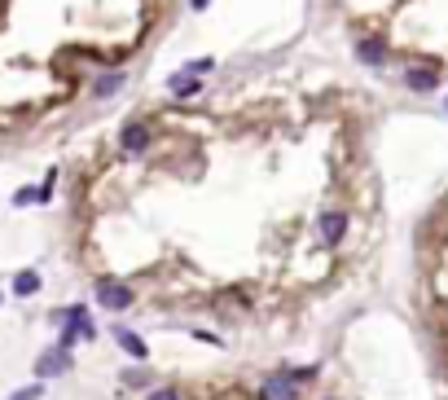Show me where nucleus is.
<instances>
[{"label":"nucleus","mask_w":448,"mask_h":400,"mask_svg":"<svg viewBox=\"0 0 448 400\" xmlns=\"http://www.w3.org/2000/svg\"><path fill=\"white\" fill-rule=\"evenodd\" d=\"M93 295H97V304L110 308V312H127L132 304H137V290H132L127 282H119V278H101Z\"/></svg>","instance_id":"f257e3e1"},{"label":"nucleus","mask_w":448,"mask_h":400,"mask_svg":"<svg viewBox=\"0 0 448 400\" xmlns=\"http://www.w3.org/2000/svg\"><path fill=\"white\" fill-rule=\"evenodd\" d=\"M348 229H352L348 211H321V216H316V242H321V246H338L343 238H348Z\"/></svg>","instance_id":"f03ea898"},{"label":"nucleus","mask_w":448,"mask_h":400,"mask_svg":"<svg viewBox=\"0 0 448 400\" xmlns=\"http://www.w3.org/2000/svg\"><path fill=\"white\" fill-rule=\"evenodd\" d=\"M150 141H154V132H150V123H141V119H132V123H123V132H119V149L123 154H145L150 149Z\"/></svg>","instance_id":"7ed1b4c3"},{"label":"nucleus","mask_w":448,"mask_h":400,"mask_svg":"<svg viewBox=\"0 0 448 400\" xmlns=\"http://www.w3.org/2000/svg\"><path fill=\"white\" fill-rule=\"evenodd\" d=\"M66 369H71V352L66 347H48V352L36 361V379H58Z\"/></svg>","instance_id":"20e7f679"},{"label":"nucleus","mask_w":448,"mask_h":400,"mask_svg":"<svg viewBox=\"0 0 448 400\" xmlns=\"http://www.w3.org/2000/svg\"><path fill=\"white\" fill-rule=\"evenodd\" d=\"M259 400H299V383H290L286 374H269L259 387Z\"/></svg>","instance_id":"39448f33"},{"label":"nucleus","mask_w":448,"mask_h":400,"mask_svg":"<svg viewBox=\"0 0 448 400\" xmlns=\"http://www.w3.org/2000/svg\"><path fill=\"white\" fill-rule=\"evenodd\" d=\"M405 88H413V93H435V88H439V70H431V66H409V70H405Z\"/></svg>","instance_id":"423d86ee"},{"label":"nucleus","mask_w":448,"mask_h":400,"mask_svg":"<svg viewBox=\"0 0 448 400\" xmlns=\"http://www.w3.org/2000/svg\"><path fill=\"white\" fill-rule=\"evenodd\" d=\"M167 88H172V97L189 102V97L202 93V80H198V75H189V70H180V75H172V80H167Z\"/></svg>","instance_id":"0eeeda50"},{"label":"nucleus","mask_w":448,"mask_h":400,"mask_svg":"<svg viewBox=\"0 0 448 400\" xmlns=\"http://www.w3.org/2000/svg\"><path fill=\"white\" fill-rule=\"evenodd\" d=\"M356 58H360L365 66H382V62H387V44L369 36V40H360V44H356Z\"/></svg>","instance_id":"6e6552de"},{"label":"nucleus","mask_w":448,"mask_h":400,"mask_svg":"<svg viewBox=\"0 0 448 400\" xmlns=\"http://www.w3.org/2000/svg\"><path fill=\"white\" fill-rule=\"evenodd\" d=\"M66 321H71V330H75L79 339H97V326H93V317H88L84 304H75V308L66 312Z\"/></svg>","instance_id":"1a4fd4ad"},{"label":"nucleus","mask_w":448,"mask_h":400,"mask_svg":"<svg viewBox=\"0 0 448 400\" xmlns=\"http://www.w3.org/2000/svg\"><path fill=\"white\" fill-rule=\"evenodd\" d=\"M115 339H119V347H123V352H127L132 361H145V357H150V347H145V339H141V335H132V330H123V326H119V330H115Z\"/></svg>","instance_id":"9d476101"},{"label":"nucleus","mask_w":448,"mask_h":400,"mask_svg":"<svg viewBox=\"0 0 448 400\" xmlns=\"http://www.w3.org/2000/svg\"><path fill=\"white\" fill-rule=\"evenodd\" d=\"M36 290H40V273H36V268H18V273H14V295H18V299H31Z\"/></svg>","instance_id":"9b49d317"},{"label":"nucleus","mask_w":448,"mask_h":400,"mask_svg":"<svg viewBox=\"0 0 448 400\" xmlns=\"http://www.w3.org/2000/svg\"><path fill=\"white\" fill-rule=\"evenodd\" d=\"M119 88H123V75H119V70H110V75H101V80L93 84V93H97V97H115Z\"/></svg>","instance_id":"f8f14e48"},{"label":"nucleus","mask_w":448,"mask_h":400,"mask_svg":"<svg viewBox=\"0 0 448 400\" xmlns=\"http://www.w3.org/2000/svg\"><path fill=\"white\" fill-rule=\"evenodd\" d=\"M31 203H40V189L36 185H26V189L14 194V207H31Z\"/></svg>","instance_id":"ddd939ff"},{"label":"nucleus","mask_w":448,"mask_h":400,"mask_svg":"<svg viewBox=\"0 0 448 400\" xmlns=\"http://www.w3.org/2000/svg\"><path fill=\"white\" fill-rule=\"evenodd\" d=\"M40 396H44V387H40V379H36L31 387H22V391H14L9 400H40Z\"/></svg>","instance_id":"4468645a"},{"label":"nucleus","mask_w":448,"mask_h":400,"mask_svg":"<svg viewBox=\"0 0 448 400\" xmlns=\"http://www.w3.org/2000/svg\"><path fill=\"white\" fill-rule=\"evenodd\" d=\"M184 70H189V75H207V70H216V62H211V58H198V62H189Z\"/></svg>","instance_id":"2eb2a0df"},{"label":"nucleus","mask_w":448,"mask_h":400,"mask_svg":"<svg viewBox=\"0 0 448 400\" xmlns=\"http://www.w3.org/2000/svg\"><path fill=\"white\" fill-rule=\"evenodd\" d=\"M150 400H184V396H180L176 387H154V391H150Z\"/></svg>","instance_id":"dca6fc26"},{"label":"nucleus","mask_w":448,"mask_h":400,"mask_svg":"<svg viewBox=\"0 0 448 400\" xmlns=\"http://www.w3.org/2000/svg\"><path fill=\"white\" fill-rule=\"evenodd\" d=\"M189 5H194V9H207V5H211V0H189Z\"/></svg>","instance_id":"f3484780"},{"label":"nucleus","mask_w":448,"mask_h":400,"mask_svg":"<svg viewBox=\"0 0 448 400\" xmlns=\"http://www.w3.org/2000/svg\"><path fill=\"white\" fill-rule=\"evenodd\" d=\"M0 299H5V295H0Z\"/></svg>","instance_id":"a211bd4d"},{"label":"nucleus","mask_w":448,"mask_h":400,"mask_svg":"<svg viewBox=\"0 0 448 400\" xmlns=\"http://www.w3.org/2000/svg\"><path fill=\"white\" fill-rule=\"evenodd\" d=\"M330 400H334V396H330Z\"/></svg>","instance_id":"6ab92c4d"}]
</instances>
